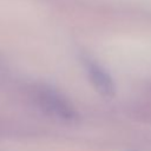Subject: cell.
<instances>
[{
    "label": "cell",
    "instance_id": "6da1fadb",
    "mask_svg": "<svg viewBox=\"0 0 151 151\" xmlns=\"http://www.w3.org/2000/svg\"><path fill=\"white\" fill-rule=\"evenodd\" d=\"M40 104L47 112L53 113L59 118L72 120L77 117L73 106L53 90H45L40 93Z\"/></svg>",
    "mask_w": 151,
    "mask_h": 151
},
{
    "label": "cell",
    "instance_id": "7a4b0ae2",
    "mask_svg": "<svg viewBox=\"0 0 151 151\" xmlns=\"http://www.w3.org/2000/svg\"><path fill=\"white\" fill-rule=\"evenodd\" d=\"M88 78L94 88L105 97H112L116 93V86L111 76L98 64L88 61L86 64Z\"/></svg>",
    "mask_w": 151,
    "mask_h": 151
}]
</instances>
